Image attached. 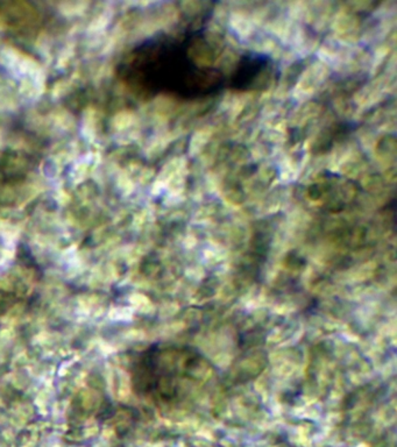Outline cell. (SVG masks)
I'll return each mask as SVG.
<instances>
[{
	"label": "cell",
	"instance_id": "7a4b0ae2",
	"mask_svg": "<svg viewBox=\"0 0 397 447\" xmlns=\"http://www.w3.org/2000/svg\"><path fill=\"white\" fill-rule=\"evenodd\" d=\"M277 67L269 55L248 51L240 56L227 76L226 88L239 92H261L273 86Z\"/></svg>",
	"mask_w": 397,
	"mask_h": 447
},
{
	"label": "cell",
	"instance_id": "6da1fadb",
	"mask_svg": "<svg viewBox=\"0 0 397 447\" xmlns=\"http://www.w3.org/2000/svg\"><path fill=\"white\" fill-rule=\"evenodd\" d=\"M204 29L186 26L181 32L160 33L134 47L122 58L117 74L133 92L184 101L216 96L226 88L227 76L198 58L205 46Z\"/></svg>",
	"mask_w": 397,
	"mask_h": 447
},
{
	"label": "cell",
	"instance_id": "3957f363",
	"mask_svg": "<svg viewBox=\"0 0 397 447\" xmlns=\"http://www.w3.org/2000/svg\"><path fill=\"white\" fill-rule=\"evenodd\" d=\"M15 336V332L11 329H5L0 332V339L10 340Z\"/></svg>",
	"mask_w": 397,
	"mask_h": 447
}]
</instances>
